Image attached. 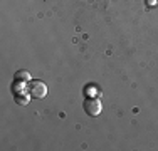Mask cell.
Listing matches in <instances>:
<instances>
[{
  "label": "cell",
  "mask_w": 158,
  "mask_h": 151,
  "mask_svg": "<svg viewBox=\"0 0 158 151\" xmlns=\"http://www.w3.org/2000/svg\"><path fill=\"white\" fill-rule=\"evenodd\" d=\"M29 94L35 99H42L47 96V86L42 81H31L29 82Z\"/></svg>",
  "instance_id": "cell-2"
},
{
  "label": "cell",
  "mask_w": 158,
  "mask_h": 151,
  "mask_svg": "<svg viewBox=\"0 0 158 151\" xmlns=\"http://www.w3.org/2000/svg\"><path fill=\"white\" fill-rule=\"evenodd\" d=\"M82 108H84L86 114L91 116V118L99 116L101 111H103V104H101V101L98 99V97H88V99L82 103Z\"/></svg>",
  "instance_id": "cell-1"
},
{
  "label": "cell",
  "mask_w": 158,
  "mask_h": 151,
  "mask_svg": "<svg viewBox=\"0 0 158 151\" xmlns=\"http://www.w3.org/2000/svg\"><path fill=\"white\" fill-rule=\"evenodd\" d=\"M32 77H31V72L29 71H17L15 76H14V82H17V84H27V82H31Z\"/></svg>",
  "instance_id": "cell-3"
},
{
  "label": "cell",
  "mask_w": 158,
  "mask_h": 151,
  "mask_svg": "<svg viewBox=\"0 0 158 151\" xmlns=\"http://www.w3.org/2000/svg\"><path fill=\"white\" fill-rule=\"evenodd\" d=\"M31 94H29V91H27V92H25V91H24V92H17V91H15V94H14V99H15V103L19 104V106H25V104H27L29 103V99H31Z\"/></svg>",
  "instance_id": "cell-4"
},
{
  "label": "cell",
  "mask_w": 158,
  "mask_h": 151,
  "mask_svg": "<svg viewBox=\"0 0 158 151\" xmlns=\"http://www.w3.org/2000/svg\"><path fill=\"white\" fill-rule=\"evenodd\" d=\"M156 2H158V0H156Z\"/></svg>",
  "instance_id": "cell-5"
}]
</instances>
